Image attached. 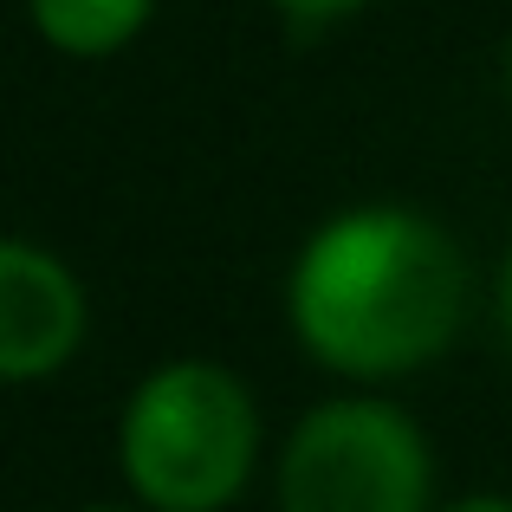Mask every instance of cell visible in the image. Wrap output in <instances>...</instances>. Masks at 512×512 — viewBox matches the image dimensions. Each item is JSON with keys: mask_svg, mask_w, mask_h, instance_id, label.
<instances>
[{"mask_svg": "<svg viewBox=\"0 0 512 512\" xmlns=\"http://www.w3.org/2000/svg\"><path fill=\"white\" fill-rule=\"evenodd\" d=\"M467 299L474 266L461 240L402 201H363L318 221L286 266L292 344L357 389L441 363L467 325Z\"/></svg>", "mask_w": 512, "mask_h": 512, "instance_id": "1", "label": "cell"}, {"mask_svg": "<svg viewBox=\"0 0 512 512\" xmlns=\"http://www.w3.org/2000/svg\"><path fill=\"white\" fill-rule=\"evenodd\" d=\"M266 415L247 376L214 357H169L117 409V474L150 512H227L260 474Z\"/></svg>", "mask_w": 512, "mask_h": 512, "instance_id": "2", "label": "cell"}, {"mask_svg": "<svg viewBox=\"0 0 512 512\" xmlns=\"http://www.w3.org/2000/svg\"><path fill=\"white\" fill-rule=\"evenodd\" d=\"M273 500L279 512H435V448L402 402L344 389L286 428Z\"/></svg>", "mask_w": 512, "mask_h": 512, "instance_id": "3", "label": "cell"}, {"mask_svg": "<svg viewBox=\"0 0 512 512\" xmlns=\"http://www.w3.org/2000/svg\"><path fill=\"white\" fill-rule=\"evenodd\" d=\"M91 305L78 273L52 247L13 234L0 240V376L7 383H46L85 350Z\"/></svg>", "mask_w": 512, "mask_h": 512, "instance_id": "4", "label": "cell"}, {"mask_svg": "<svg viewBox=\"0 0 512 512\" xmlns=\"http://www.w3.org/2000/svg\"><path fill=\"white\" fill-rule=\"evenodd\" d=\"M156 0H26V20L65 59H111L150 26Z\"/></svg>", "mask_w": 512, "mask_h": 512, "instance_id": "5", "label": "cell"}, {"mask_svg": "<svg viewBox=\"0 0 512 512\" xmlns=\"http://www.w3.org/2000/svg\"><path fill=\"white\" fill-rule=\"evenodd\" d=\"M273 7L292 26H331V20H350L357 7H370V0H273Z\"/></svg>", "mask_w": 512, "mask_h": 512, "instance_id": "6", "label": "cell"}, {"mask_svg": "<svg viewBox=\"0 0 512 512\" xmlns=\"http://www.w3.org/2000/svg\"><path fill=\"white\" fill-rule=\"evenodd\" d=\"M493 312H500V331H506V344H512V240H506L500 273H493Z\"/></svg>", "mask_w": 512, "mask_h": 512, "instance_id": "7", "label": "cell"}, {"mask_svg": "<svg viewBox=\"0 0 512 512\" xmlns=\"http://www.w3.org/2000/svg\"><path fill=\"white\" fill-rule=\"evenodd\" d=\"M435 512H512V493H461V500H441Z\"/></svg>", "mask_w": 512, "mask_h": 512, "instance_id": "8", "label": "cell"}, {"mask_svg": "<svg viewBox=\"0 0 512 512\" xmlns=\"http://www.w3.org/2000/svg\"><path fill=\"white\" fill-rule=\"evenodd\" d=\"M78 512H150V506H137V500H130V506H78Z\"/></svg>", "mask_w": 512, "mask_h": 512, "instance_id": "9", "label": "cell"}, {"mask_svg": "<svg viewBox=\"0 0 512 512\" xmlns=\"http://www.w3.org/2000/svg\"><path fill=\"white\" fill-rule=\"evenodd\" d=\"M506 98H512V39H506Z\"/></svg>", "mask_w": 512, "mask_h": 512, "instance_id": "10", "label": "cell"}]
</instances>
